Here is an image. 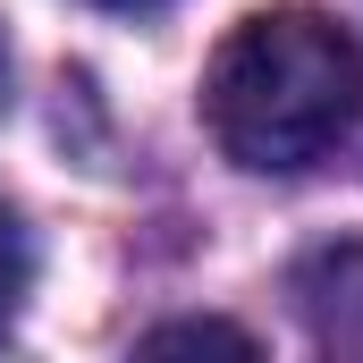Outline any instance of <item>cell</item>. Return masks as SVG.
Instances as JSON below:
<instances>
[{"label":"cell","mask_w":363,"mask_h":363,"mask_svg":"<svg viewBox=\"0 0 363 363\" xmlns=\"http://www.w3.org/2000/svg\"><path fill=\"white\" fill-rule=\"evenodd\" d=\"M93 9H152V0H93Z\"/></svg>","instance_id":"obj_4"},{"label":"cell","mask_w":363,"mask_h":363,"mask_svg":"<svg viewBox=\"0 0 363 363\" xmlns=\"http://www.w3.org/2000/svg\"><path fill=\"white\" fill-rule=\"evenodd\" d=\"M26 279H34V254H26V228H17V211L0 203V321L26 304Z\"/></svg>","instance_id":"obj_3"},{"label":"cell","mask_w":363,"mask_h":363,"mask_svg":"<svg viewBox=\"0 0 363 363\" xmlns=\"http://www.w3.org/2000/svg\"><path fill=\"white\" fill-rule=\"evenodd\" d=\"M0 85H9V60H0Z\"/></svg>","instance_id":"obj_5"},{"label":"cell","mask_w":363,"mask_h":363,"mask_svg":"<svg viewBox=\"0 0 363 363\" xmlns=\"http://www.w3.org/2000/svg\"><path fill=\"white\" fill-rule=\"evenodd\" d=\"M144 355H254V338L237 321H161L144 330Z\"/></svg>","instance_id":"obj_2"},{"label":"cell","mask_w":363,"mask_h":363,"mask_svg":"<svg viewBox=\"0 0 363 363\" xmlns=\"http://www.w3.org/2000/svg\"><path fill=\"white\" fill-rule=\"evenodd\" d=\"M203 118L237 169H313L363 118V43L321 9H262L220 43L203 77Z\"/></svg>","instance_id":"obj_1"}]
</instances>
